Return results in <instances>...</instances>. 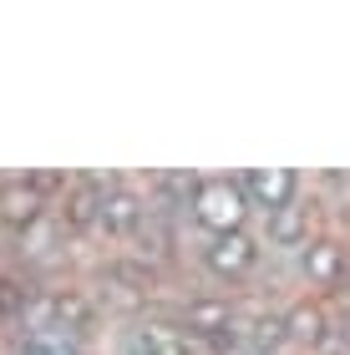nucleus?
<instances>
[{
    "label": "nucleus",
    "mask_w": 350,
    "mask_h": 355,
    "mask_svg": "<svg viewBox=\"0 0 350 355\" xmlns=\"http://www.w3.org/2000/svg\"><path fill=\"white\" fill-rule=\"evenodd\" d=\"M284 335H290V340H325V315L315 310V304H299V310H290L284 315Z\"/></svg>",
    "instance_id": "11"
},
{
    "label": "nucleus",
    "mask_w": 350,
    "mask_h": 355,
    "mask_svg": "<svg viewBox=\"0 0 350 355\" xmlns=\"http://www.w3.org/2000/svg\"><path fill=\"white\" fill-rule=\"evenodd\" d=\"M325 355H330V350H325Z\"/></svg>",
    "instance_id": "13"
},
{
    "label": "nucleus",
    "mask_w": 350,
    "mask_h": 355,
    "mask_svg": "<svg viewBox=\"0 0 350 355\" xmlns=\"http://www.w3.org/2000/svg\"><path fill=\"white\" fill-rule=\"evenodd\" d=\"M102 188H107V183H71V188H67V203H61L67 223H97Z\"/></svg>",
    "instance_id": "10"
},
{
    "label": "nucleus",
    "mask_w": 350,
    "mask_h": 355,
    "mask_svg": "<svg viewBox=\"0 0 350 355\" xmlns=\"http://www.w3.org/2000/svg\"><path fill=\"white\" fill-rule=\"evenodd\" d=\"M234 325H238V315H234V304L229 300H188L183 304V335L188 340H213V345H224L234 340Z\"/></svg>",
    "instance_id": "3"
},
{
    "label": "nucleus",
    "mask_w": 350,
    "mask_h": 355,
    "mask_svg": "<svg viewBox=\"0 0 350 355\" xmlns=\"http://www.w3.org/2000/svg\"><path fill=\"white\" fill-rule=\"evenodd\" d=\"M269 244L274 249H305L310 244V208L299 198L269 214Z\"/></svg>",
    "instance_id": "9"
},
{
    "label": "nucleus",
    "mask_w": 350,
    "mask_h": 355,
    "mask_svg": "<svg viewBox=\"0 0 350 355\" xmlns=\"http://www.w3.org/2000/svg\"><path fill=\"white\" fill-rule=\"evenodd\" d=\"M299 264H305V279L310 284L335 289V284H345V274H350V254H345V244H335V239H310Z\"/></svg>",
    "instance_id": "7"
},
{
    "label": "nucleus",
    "mask_w": 350,
    "mask_h": 355,
    "mask_svg": "<svg viewBox=\"0 0 350 355\" xmlns=\"http://www.w3.org/2000/svg\"><path fill=\"white\" fill-rule=\"evenodd\" d=\"M142 198L132 188H122V183H107L102 188V208H97V223L107 234H137V223H142Z\"/></svg>",
    "instance_id": "8"
},
{
    "label": "nucleus",
    "mask_w": 350,
    "mask_h": 355,
    "mask_svg": "<svg viewBox=\"0 0 350 355\" xmlns=\"http://www.w3.org/2000/svg\"><path fill=\"white\" fill-rule=\"evenodd\" d=\"M203 264H209L218 279H249L254 264H259V244L238 229V234H213L209 249H203Z\"/></svg>",
    "instance_id": "2"
},
{
    "label": "nucleus",
    "mask_w": 350,
    "mask_h": 355,
    "mask_svg": "<svg viewBox=\"0 0 350 355\" xmlns=\"http://www.w3.org/2000/svg\"><path fill=\"white\" fill-rule=\"evenodd\" d=\"M340 355H350V320L340 325Z\"/></svg>",
    "instance_id": "12"
},
{
    "label": "nucleus",
    "mask_w": 350,
    "mask_h": 355,
    "mask_svg": "<svg viewBox=\"0 0 350 355\" xmlns=\"http://www.w3.org/2000/svg\"><path fill=\"white\" fill-rule=\"evenodd\" d=\"M117 355H193V340L178 325H163V320H142V325L122 330Z\"/></svg>",
    "instance_id": "4"
},
{
    "label": "nucleus",
    "mask_w": 350,
    "mask_h": 355,
    "mask_svg": "<svg viewBox=\"0 0 350 355\" xmlns=\"http://www.w3.org/2000/svg\"><path fill=\"white\" fill-rule=\"evenodd\" d=\"M46 208V188L36 178H0V223L10 229H30Z\"/></svg>",
    "instance_id": "6"
},
{
    "label": "nucleus",
    "mask_w": 350,
    "mask_h": 355,
    "mask_svg": "<svg viewBox=\"0 0 350 355\" xmlns=\"http://www.w3.org/2000/svg\"><path fill=\"white\" fill-rule=\"evenodd\" d=\"M188 208H193L198 229H209V239L213 234H238L244 218H249V198L238 188V178H203L193 188V198H188Z\"/></svg>",
    "instance_id": "1"
},
{
    "label": "nucleus",
    "mask_w": 350,
    "mask_h": 355,
    "mask_svg": "<svg viewBox=\"0 0 350 355\" xmlns=\"http://www.w3.org/2000/svg\"><path fill=\"white\" fill-rule=\"evenodd\" d=\"M238 188H244L249 208H264V214H274V208L299 198V178L290 168H254V173L238 178Z\"/></svg>",
    "instance_id": "5"
}]
</instances>
